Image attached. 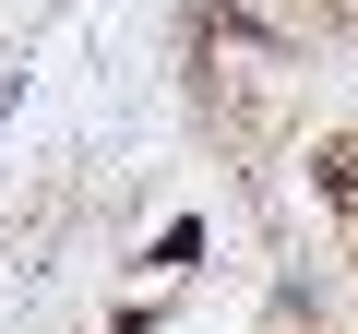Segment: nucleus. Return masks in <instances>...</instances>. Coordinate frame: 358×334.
Segmentation results:
<instances>
[{
	"label": "nucleus",
	"mask_w": 358,
	"mask_h": 334,
	"mask_svg": "<svg viewBox=\"0 0 358 334\" xmlns=\"http://www.w3.org/2000/svg\"><path fill=\"white\" fill-rule=\"evenodd\" d=\"M310 167H322V203H334V215H358V131H322V155H310Z\"/></svg>",
	"instance_id": "1"
}]
</instances>
